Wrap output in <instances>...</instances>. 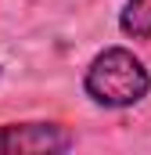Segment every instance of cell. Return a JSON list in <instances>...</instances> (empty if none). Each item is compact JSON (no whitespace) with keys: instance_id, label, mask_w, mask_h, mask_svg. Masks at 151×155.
<instances>
[{"instance_id":"3957f363","label":"cell","mask_w":151,"mask_h":155,"mask_svg":"<svg viewBox=\"0 0 151 155\" xmlns=\"http://www.w3.org/2000/svg\"><path fill=\"white\" fill-rule=\"evenodd\" d=\"M119 29L133 40H151V0H126L119 11Z\"/></svg>"},{"instance_id":"6da1fadb","label":"cell","mask_w":151,"mask_h":155,"mask_svg":"<svg viewBox=\"0 0 151 155\" xmlns=\"http://www.w3.org/2000/svg\"><path fill=\"white\" fill-rule=\"evenodd\" d=\"M83 90L101 108H133L151 94V72L126 47H104L83 72Z\"/></svg>"},{"instance_id":"7a4b0ae2","label":"cell","mask_w":151,"mask_h":155,"mask_svg":"<svg viewBox=\"0 0 151 155\" xmlns=\"http://www.w3.org/2000/svg\"><path fill=\"white\" fill-rule=\"evenodd\" d=\"M76 137L61 123H4L0 126V152L7 155H40V152H69Z\"/></svg>"}]
</instances>
